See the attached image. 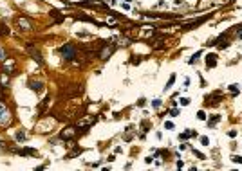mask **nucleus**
I'll return each mask as SVG.
<instances>
[{"label": "nucleus", "instance_id": "obj_9", "mask_svg": "<svg viewBox=\"0 0 242 171\" xmlns=\"http://www.w3.org/2000/svg\"><path fill=\"white\" fill-rule=\"evenodd\" d=\"M0 59H5V54H4V51L0 49Z\"/></svg>", "mask_w": 242, "mask_h": 171}, {"label": "nucleus", "instance_id": "obj_2", "mask_svg": "<svg viewBox=\"0 0 242 171\" xmlns=\"http://www.w3.org/2000/svg\"><path fill=\"white\" fill-rule=\"evenodd\" d=\"M74 54H76V49L72 45H63L62 47V56L65 59H72V58H74Z\"/></svg>", "mask_w": 242, "mask_h": 171}, {"label": "nucleus", "instance_id": "obj_1", "mask_svg": "<svg viewBox=\"0 0 242 171\" xmlns=\"http://www.w3.org/2000/svg\"><path fill=\"white\" fill-rule=\"evenodd\" d=\"M9 121H11V114L7 110V106L0 101V124H7Z\"/></svg>", "mask_w": 242, "mask_h": 171}, {"label": "nucleus", "instance_id": "obj_8", "mask_svg": "<svg viewBox=\"0 0 242 171\" xmlns=\"http://www.w3.org/2000/svg\"><path fill=\"white\" fill-rule=\"evenodd\" d=\"M208 58H210V59H206V61L210 63V67H213L215 65V56H208Z\"/></svg>", "mask_w": 242, "mask_h": 171}, {"label": "nucleus", "instance_id": "obj_7", "mask_svg": "<svg viewBox=\"0 0 242 171\" xmlns=\"http://www.w3.org/2000/svg\"><path fill=\"white\" fill-rule=\"evenodd\" d=\"M31 88H33V90H36V92H40V90H42V83H35V81H31Z\"/></svg>", "mask_w": 242, "mask_h": 171}, {"label": "nucleus", "instance_id": "obj_3", "mask_svg": "<svg viewBox=\"0 0 242 171\" xmlns=\"http://www.w3.org/2000/svg\"><path fill=\"white\" fill-rule=\"evenodd\" d=\"M16 24L22 27L24 31H31V29H33V25H31V22H29L27 18H18V20H16Z\"/></svg>", "mask_w": 242, "mask_h": 171}, {"label": "nucleus", "instance_id": "obj_5", "mask_svg": "<svg viewBox=\"0 0 242 171\" xmlns=\"http://www.w3.org/2000/svg\"><path fill=\"white\" fill-rule=\"evenodd\" d=\"M29 52H31V56L35 58V59L38 61V63H42V58H40V54H38V52H36L35 49H33V45H29Z\"/></svg>", "mask_w": 242, "mask_h": 171}, {"label": "nucleus", "instance_id": "obj_4", "mask_svg": "<svg viewBox=\"0 0 242 171\" xmlns=\"http://www.w3.org/2000/svg\"><path fill=\"white\" fill-rule=\"evenodd\" d=\"M72 135H74V130H72V128H67L65 132H62V139H71Z\"/></svg>", "mask_w": 242, "mask_h": 171}, {"label": "nucleus", "instance_id": "obj_6", "mask_svg": "<svg viewBox=\"0 0 242 171\" xmlns=\"http://www.w3.org/2000/svg\"><path fill=\"white\" fill-rule=\"evenodd\" d=\"M112 51H114V47H109V49H103L101 51V58L105 59V58H109L110 54H112Z\"/></svg>", "mask_w": 242, "mask_h": 171}]
</instances>
